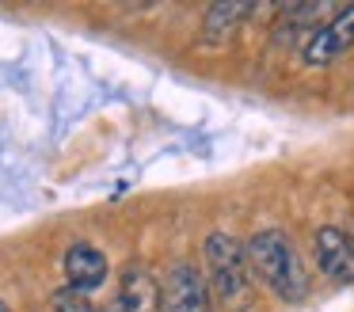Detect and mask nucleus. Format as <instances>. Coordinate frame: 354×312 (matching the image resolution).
Returning a JSON list of instances; mask_svg holds the SVG:
<instances>
[{
  "label": "nucleus",
  "mask_w": 354,
  "mask_h": 312,
  "mask_svg": "<svg viewBox=\"0 0 354 312\" xmlns=\"http://www.w3.org/2000/svg\"><path fill=\"white\" fill-rule=\"evenodd\" d=\"M248 266L263 278V286H270L282 301H305L308 297V274L297 259V248L286 240L278 228H263L248 240Z\"/></svg>",
  "instance_id": "f257e3e1"
},
{
  "label": "nucleus",
  "mask_w": 354,
  "mask_h": 312,
  "mask_svg": "<svg viewBox=\"0 0 354 312\" xmlns=\"http://www.w3.org/2000/svg\"><path fill=\"white\" fill-rule=\"evenodd\" d=\"M206 270H209V286H214L217 301L225 309H232V312L252 309V301H255L252 266H248V251L232 236L214 232L206 240Z\"/></svg>",
  "instance_id": "f03ea898"
},
{
  "label": "nucleus",
  "mask_w": 354,
  "mask_h": 312,
  "mask_svg": "<svg viewBox=\"0 0 354 312\" xmlns=\"http://www.w3.org/2000/svg\"><path fill=\"white\" fill-rule=\"evenodd\" d=\"M164 312H214L209 286L191 263H176L164 282Z\"/></svg>",
  "instance_id": "7ed1b4c3"
},
{
  "label": "nucleus",
  "mask_w": 354,
  "mask_h": 312,
  "mask_svg": "<svg viewBox=\"0 0 354 312\" xmlns=\"http://www.w3.org/2000/svg\"><path fill=\"white\" fill-rule=\"evenodd\" d=\"M313 248H316V266H320L331 282L351 286L354 282V240L351 236L335 225H324L320 232H316Z\"/></svg>",
  "instance_id": "20e7f679"
},
{
  "label": "nucleus",
  "mask_w": 354,
  "mask_h": 312,
  "mask_svg": "<svg viewBox=\"0 0 354 312\" xmlns=\"http://www.w3.org/2000/svg\"><path fill=\"white\" fill-rule=\"evenodd\" d=\"M354 46V4L343 8L331 23H324V30H316L313 42L305 46V61L308 65H328V61L343 57Z\"/></svg>",
  "instance_id": "39448f33"
},
{
  "label": "nucleus",
  "mask_w": 354,
  "mask_h": 312,
  "mask_svg": "<svg viewBox=\"0 0 354 312\" xmlns=\"http://www.w3.org/2000/svg\"><path fill=\"white\" fill-rule=\"evenodd\" d=\"M118 309L122 312H164V289L145 266L130 263L118 282Z\"/></svg>",
  "instance_id": "423d86ee"
},
{
  "label": "nucleus",
  "mask_w": 354,
  "mask_h": 312,
  "mask_svg": "<svg viewBox=\"0 0 354 312\" xmlns=\"http://www.w3.org/2000/svg\"><path fill=\"white\" fill-rule=\"evenodd\" d=\"M65 278H69L73 289L80 293H92L95 286L107 282V255L92 244H73L65 251Z\"/></svg>",
  "instance_id": "0eeeda50"
},
{
  "label": "nucleus",
  "mask_w": 354,
  "mask_h": 312,
  "mask_svg": "<svg viewBox=\"0 0 354 312\" xmlns=\"http://www.w3.org/2000/svg\"><path fill=\"white\" fill-rule=\"evenodd\" d=\"M252 12V4H214L202 19V42L206 46H225L232 38V30L240 27V19Z\"/></svg>",
  "instance_id": "6e6552de"
},
{
  "label": "nucleus",
  "mask_w": 354,
  "mask_h": 312,
  "mask_svg": "<svg viewBox=\"0 0 354 312\" xmlns=\"http://www.w3.org/2000/svg\"><path fill=\"white\" fill-rule=\"evenodd\" d=\"M54 312H95V309H92V301H88V293L65 286L54 293Z\"/></svg>",
  "instance_id": "1a4fd4ad"
},
{
  "label": "nucleus",
  "mask_w": 354,
  "mask_h": 312,
  "mask_svg": "<svg viewBox=\"0 0 354 312\" xmlns=\"http://www.w3.org/2000/svg\"><path fill=\"white\" fill-rule=\"evenodd\" d=\"M0 312H8V309H4V301H0Z\"/></svg>",
  "instance_id": "9d476101"
},
{
  "label": "nucleus",
  "mask_w": 354,
  "mask_h": 312,
  "mask_svg": "<svg viewBox=\"0 0 354 312\" xmlns=\"http://www.w3.org/2000/svg\"><path fill=\"white\" fill-rule=\"evenodd\" d=\"M107 312H122V309H107Z\"/></svg>",
  "instance_id": "9b49d317"
}]
</instances>
